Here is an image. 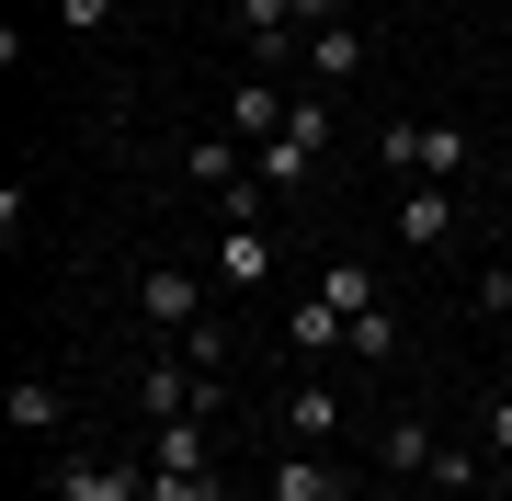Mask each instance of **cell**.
I'll use <instances>...</instances> for the list:
<instances>
[{
    "instance_id": "5",
    "label": "cell",
    "mask_w": 512,
    "mask_h": 501,
    "mask_svg": "<svg viewBox=\"0 0 512 501\" xmlns=\"http://www.w3.org/2000/svg\"><path fill=\"white\" fill-rule=\"evenodd\" d=\"M57 501H148V479L126 456H69L57 467Z\"/></svg>"
},
{
    "instance_id": "14",
    "label": "cell",
    "mask_w": 512,
    "mask_h": 501,
    "mask_svg": "<svg viewBox=\"0 0 512 501\" xmlns=\"http://www.w3.org/2000/svg\"><path fill=\"white\" fill-rule=\"evenodd\" d=\"M285 433L308 445V433H342V399L330 388H285Z\"/></svg>"
},
{
    "instance_id": "2",
    "label": "cell",
    "mask_w": 512,
    "mask_h": 501,
    "mask_svg": "<svg viewBox=\"0 0 512 501\" xmlns=\"http://www.w3.org/2000/svg\"><path fill=\"white\" fill-rule=\"evenodd\" d=\"M285 80L274 69H239V92H228V137H239V149H274V137H285Z\"/></svg>"
},
{
    "instance_id": "16",
    "label": "cell",
    "mask_w": 512,
    "mask_h": 501,
    "mask_svg": "<svg viewBox=\"0 0 512 501\" xmlns=\"http://www.w3.org/2000/svg\"><path fill=\"white\" fill-rule=\"evenodd\" d=\"M330 342H342V308L308 297V308H296V353H330Z\"/></svg>"
},
{
    "instance_id": "17",
    "label": "cell",
    "mask_w": 512,
    "mask_h": 501,
    "mask_svg": "<svg viewBox=\"0 0 512 501\" xmlns=\"http://www.w3.org/2000/svg\"><path fill=\"white\" fill-rule=\"evenodd\" d=\"M478 467H490L478 445H433V490H478Z\"/></svg>"
},
{
    "instance_id": "19",
    "label": "cell",
    "mask_w": 512,
    "mask_h": 501,
    "mask_svg": "<svg viewBox=\"0 0 512 501\" xmlns=\"http://www.w3.org/2000/svg\"><path fill=\"white\" fill-rule=\"evenodd\" d=\"M57 23H69V35H103V23H114V0H57Z\"/></svg>"
},
{
    "instance_id": "20",
    "label": "cell",
    "mask_w": 512,
    "mask_h": 501,
    "mask_svg": "<svg viewBox=\"0 0 512 501\" xmlns=\"http://www.w3.org/2000/svg\"><path fill=\"white\" fill-rule=\"evenodd\" d=\"M478 445H490V456H512V399H490V422H478Z\"/></svg>"
},
{
    "instance_id": "1",
    "label": "cell",
    "mask_w": 512,
    "mask_h": 501,
    "mask_svg": "<svg viewBox=\"0 0 512 501\" xmlns=\"http://www.w3.org/2000/svg\"><path fill=\"white\" fill-rule=\"evenodd\" d=\"M137 319H148L160 342L205 331V319H217V308H205V274H194V262H148V274H137Z\"/></svg>"
},
{
    "instance_id": "21",
    "label": "cell",
    "mask_w": 512,
    "mask_h": 501,
    "mask_svg": "<svg viewBox=\"0 0 512 501\" xmlns=\"http://www.w3.org/2000/svg\"><path fill=\"white\" fill-rule=\"evenodd\" d=\"M501 501H512V456H501Z\"/></svg>"
},
{
    "instance_id": "9",
    "label": "cell",
    "mask_w": 512,
    "mask_h": 501,
    "mask_svg": "<svg viewBox=\"0 0 512 501\" xmlns=\"http://www.w3.org/2000/svg\"><path fill=\"white\" fill-rule=\"evenodd\" d=\"M262 490H274V501H353V490H342V467H319L308 445L274 456V479H262Z\"/></svg>"
},
{
    "instance_id": "24",
    "label": "cell",
    "mask_w": 512,
    "mask_h": 501,
    "mask_svg": "<svg viewBox=\"0 0 512 501\" xmlns=\"http://www.w3.org/2000/svg\"><path fill=\"white\" fill-rule=\"evenodd\" d=\"M262 501H274V490H262Z\"/></svg>"
},
{
    "instance_id": "6",
    "label": "cell",
    "mask_w": 512,
    "mask_h": 501,
    "mask_svg": "<svg viewBox=\"0 0 512 501\" xmlns=\"http://www.w3.org/2000/svg\"><path fill=\"white\" fill-rule=\"evenodd\" d=\"M353 69H365V35H353V23H319L308 57H296V80H308V92H342Z\"/></svg>"
},
{
    "instance_id": "10",
    "label": "cell",
    "mask_w": 512,
    "mask_h": 501,
    "mask_svg": "<svg viewBox=\"0 0 512 501\" xmlns=\"http://www.w3.org/2000/svg\"><path fill=\"white\" fill-rule=\"evenodd\" d=\"M433 445H444L433 422H387V433H376V456L399 467V479H433Z\"/></svg>"
},
{
    "instance_id": "3",
    "label": "cell",
    "mask_w": 512,
    "mask_h": 501,
    "mask_svg": "<svg viewBox=\"0 0 512 501\" xmlns=\"http://www.w3.org/2000/svg\"><path fill=\"white\" fill-rule=\"evenodd\" d=\"M387 171H410V183H456V171H467V137L456 126H387Z\"/></svg>"
},
{
    "instance_id": "18",
    "label": "cell",
    "mask_w": 512,
    "mask_h": 501,
    "mask_svg": "<svg viewBox=\"0 0 512 501\" xmlns=\"http://www.w3.org/2000/svg\"><path fill=\"white\" fill-rule=\"evenodd\" d=\"M478 308H490V319H512V262H478Z\"/></svg>"
},
{
    "instance_id": "15",
    "label": "cell",
    "mask_w": 512,
    "mask_h": 501,
    "mask_svg": "<svg viewBox=\"0 0 512 501\" xmlns=\"http://www.w3.org/2000/svg\"><path fill=\"white\" fill-rule=\"evenodd\" d=\"M342 353H365V365H387V353H399V319H387V308H365V319H342Z\"/></svg>"
},
{
    "instance_id": "13",
    "label": "cell",
    "mask_w": 512,
    "mask_h": 501,
    "mask_svg": "<svg viewBox=\"0 0 512 501\" xmlns=\"http://www.w3.org/2000/svg\"><path fill=\"white\" fill-rule=\"evenodd\" d=\"M319 297L342 308V319H365L376 308V274H365V262H319Z\"/></svg>"
},
{
    "instance_id": "11",
    "label": "cell",
    "mask_w": 512,
    "mask_h": 501,
    "mask_svg": "<svg viewBox=\"0 0 512 501\" xmlns=\"http://www.w3.org/2000/svg\"><path fill=\"white\" fill-rule=\"evenodd\" d=\"M0 410H12V433H57V422H69V399H57L46 376H12V399H0Z\"/></svg>"
},
{
    "instance_id": "8",
    "label": "cell",
    "mask_w": 512,
    "mask_h": 501,
    "mask_svg": "<svg viewBox=\"0 0 512 501\" xmlns=\"http://www.w3.org/2000/svg\"><path fill=\"white\" fill-rule=\"evenodd\" d=\"M183 171H194V194H217V205H228L239 183H251V149H239V137H194V160H183Z\"/></svg>"
},
{
    "instance_id": "4",
    "label": "cell",
    "mask_w": 512,
    "mask_h": 501,
    "mask_svg": "<svg viewBox=\"0 0 512 501\" xmlns=\"http://www.w3.org/2000/svg\"><path fill=\"white\" fill-rule=\"evenodd\" d=\"M217 285H228V297L274 285V228H262V217H228V228H217Z\"/></svg>"
},
{
    "instance_id": "12",
    "label": "cell",
    "mask_w": 512,
    "mask_h": 501,
    "mask_svg": "<svg viewBox=\"0 0 512 501\" xmlns=\"http://www.w3.org/2000/svg\"><path fill=\"white\" fill-rule=\"evenodd\" d=\"M148 467H217L205 456V422H148Z\"/></svg>"
},
{
    "instance_id": "22",
    "label": "cell",
    "mask_w": 512,
    "mask_h": 501,
    "mask_svg": "<svg viewBox=\"0 0 512 501\" xmlns=\"http://www.w3.org/2000/svg\"><path fill=\"white\" fill-rule=\"evenodd\" d=\"M0 12H12V23H23V0H0Z\"/></svg>"
},
{
    "instance_id": "7",
    "label": "cell",
    "mask_w": 512,
    "mask_h": 501,
    "mask_svg": "<svg viewBox=\"0 0 512 501\" xmlns=\"http://www.w3.org/2000/svg\"><path fill=\"white\" fill-rule=\"evenodd\" d=\"M399 240L410 251H444V240H456V194H444V183H410L399 194Z\"/></svg>"
},
{
    "instance_id": "23",
    "label": "cell",
    "mask_w": 512,
    "mask_h": 501,
    "mask_svg": "<svg viewBox=\"0 0 512 501\" xmlns=\"http://www.w3.org/2000/svg\"><path fill=\"white\" fill-rule=\"evenodd\" d=\"M501 262H512V240H501Z\"/></svg>"
}]
</instances>
